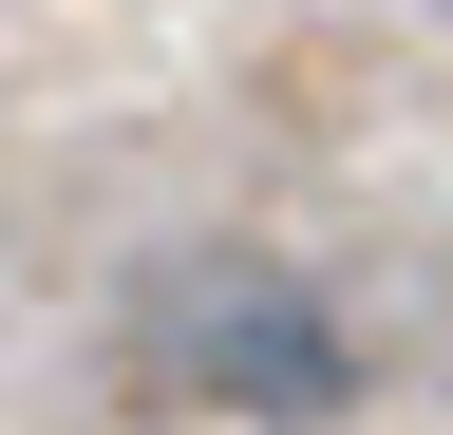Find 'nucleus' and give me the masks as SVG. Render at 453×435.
<instances>
[{"label": "nucleus", "instance_id": "nucleus-1", "mask_svg": "<svg viewBox=\"0 0 453 435\" xmlns=\"http://www.w3.org/2000/svg\"><path fill=\"white\" fill-rule=\"evenodd\" d=\"M133 360H151L189 416H226V435H321L340 398H359V322H340L303 265H265V246H189V265H151Z\"/></svg>", "mask_w": 453, "mask_h": 435}]
</instances>
